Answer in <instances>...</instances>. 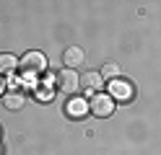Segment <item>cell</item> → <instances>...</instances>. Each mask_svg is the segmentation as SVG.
Listing matches in <instances>:
<instances>
[{"label":"cell","mask_w":161,"mask_h":155,"mask_svg":"<svg viewBox=\"0 0 161 155\" xmlns=\"http://www.w3.org/2000/svg\"><path fill=\"white\" fill-rule=\"evenodd\" d=\"M36 96L42 98V101H49V98H52V90H44V93H36Z\"/></svg>","instance_id":"cell-11"},{"label":"cell","mask_w":161,"mask_h":155,"mask_svg":"<svg viewBox=\"0 0 161 155\" xmlns=\"http://www.w3.org/2000/svg\"><path fill=\"white\" fill-rule=\"evenodd\" d=\"M102 78H109V80H117V78H119V67L114 65V62H107V65L102 67Z\"/></svg>","instance_id":"cell-10"},{"label":"cell","mask_w":161,"mask_h":155,"mask_svg":"<svg viewBox=\"0 0 161 155\" xmlns=\"http://www.w3.org/2000/svg\"><path fill=\"white\" fill-rule=\"evenodd\" d=\"M65 109H68V116H73V119H83L88 111V101H83V98H70L68 103H65Z\"/></svg>","instance_id":"cell-6"},{"label":"cell","mask_w":161,"mask_h":155,"mask_svg":"<svg viewBox=\"0 0 161 155\" xmlns=\"http://www.w3.org/2000/svg\"><path fill=\"white\" fill-rule=\"evenodd\" d=\"M18 67V59L13 57V54H0V75H11V72Z\"/></svg>","instance_id":"cell-9"},{"label":"cell","mask_w":161,"mask_h":155,"mask_svg":"<svg viewBox=\"0 0 161 155\" xmlns=\"http://www.w3.org/2000/svg\"><path fill=\"white\" fill-rule=\"evenodd\" d=\"M102 72H83L80 75V85H83V90H88V93H96L99 88H102Z\"/></svg>","instance_id":"cell-7"},{"label":"cell","mask_w":161,"mask_h":155,"mask_svg":"<svg viewBox=\"0 0 161 155\" xmlns=\"http://www.w3.org/2000/svg\"><path fill=\"white\" fill-rule=\"evenodd\" d=\"M109 93H112L114 98L119 101H130L135 96V90H133V83L125 80V78H117V80H109Z\"/></svg>","instance_id":"cell-4"},{"label":"cell","mask_w":161,"mask_h":155,"mask_svg":"<svg viewBox=\"0 0 161 155\" xmlns=\"http://www.w3.org/2000/svg\"><path fill=\"white\" fill-rule=\"evenodd\" d=\"M3 103H5V109H8V111H18V109H24V93H18V90H8L5 96H3Z\"/></svg>","instance_id":"cell-8"},{"label":"cell","mask_w":161,"mask_h":155,"mask_svg":"<svg viewBox=\"0 0 161 155\" xmlns=\"http://www.w3.org/2000/svg\"><path fill=\"white\" fill-rule=\"evenodd\" d=\"M55 85L63 90V93H75L78 85H80V78L75 70H60L55 75Z\"/></svg>","instance_id":"cell-2"},{"label":"cell","mask_w":161,"mask_h":155,"mask_svg":"<svg viewBox=\"0 0 161 155\" xmlns=\"http://www.w3.org/2000/svg\"><path fill=\"white\" fill-rule=\"evenodd\" d=\"M18 67L24 70L26 78H34V75H39V72L47 70V57L42 54V52H26V54L21 57V62H18Z\"/></svg>","instance_id":"cell-1"},{"label":"cell","mask_w":161,"mask_h":155,"mask_svg":"<svg viewBox=\"0 0 161 155\" xmlns=\"http://www.w3.org/2000/svg\"><path fill=\"white\" fill-rule=\"evenodd\" d=\"M5 93H8V90H5V80L0 78V96H5Z\"/></svg>","instance_id":"cell-12"},{"label":"cell","mask_w":161,"mask_h":155,"mask_svg":"<svg viewBox=\"0 0 161 155\" xmlns=\"http://www.w3.org/2000/svg\"><path fill=\"white\" fill-rule=\"evenodd\" d=\"M88 109H91V114L94 116H109V114L114 111V101L109 98V96H104V93H96V96L91 98V103H88Z\"/></svg>","instance_id":"cell-3"},{"label":"cell","mask_w":161,"mask_h":155,"mask_svg":"<svg viewBox=\"0 0 161 155\" xmlns=\"http://www.w3.org/2000/svg\"><path fill=\"white\" fill-rule=\"evenodd\" d=\"M83 59H86V54H83V49H80V47H68L63 52V62H65L68 70L80 67V65H83Z\"/></svg>","instance_id":"cell-5"}]
</instances>
